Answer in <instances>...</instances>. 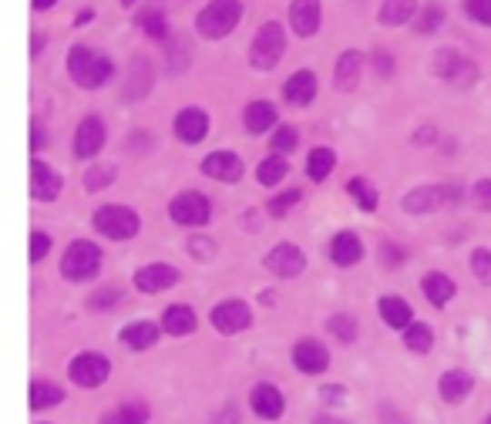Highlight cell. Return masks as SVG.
<instances>
[{
  "label": "cell",
  "mask_w": 491,
  "mask_h": 424,
  "mask_svg": "<svg viewBox=\"0 0 491 424\" xmlns=\"http://www.w3.org/2000/svg\"><path fill=\"white\" fill-rule=\"evenodd\" d=\"M290 24L300 37H313L316 27H320V0H293Z\"/></svg>",
  "instance_id": "obj_16"
},
{
  "label": "cell",
  "mask_w": 491,
  "mask_h": 424,
  "mask_svg": "<svg viewBox=\"0 0 491 424\" xmlns=\"http://www.w3.org/2000/svg\"><path fill=\"white\" fill-rule=\"evenodd\" d=\"M202 172L215 182H239L243 179V158L235 152H213L202 162Z\"/></svg>",
  "instance_id": "obj_12"
},
{
  "label": "cell",
  "mask_w": 491,
  "mask_h": 424,
  "mask_svg": "<svg viewBox=\"0 0 491 424\" xmlns=\"http://www.w3.org/2000/svg\"><path fill=\"white\" fill-rule=\"evenodd\" d=\"M330 334L336 337V340H344V344H350L354 337H357V320L354 317H346V313H336V317H330Z\"/></svg>",
  "instance_id": "obj_39"
},
{
  "label": "cell",
  "mask_w": 491,
  "mask_h": 424,
  "mask_svg": "<svg viewBox=\"0 0 491 424\" xmlns=\"http://www.w3.org/2000/svg\"><path fill=\"white\" fill-rule=\"evenodd\" d=\"M175 135H179L182 142H189V146L202 142V138L209 135V115L202 112V108H185V112H179V118H175Z\"/></svg>",
  "instance_id": "obj_17"
},
{
  "label": "cell",
  "mask_w": 491,
  "mask_h": 424,
  "mask_svg": "<svg viewBox=\"0 0 491 424\" xmlns=\"http://www.w3.org/2000/svg\"><path fill=\"white\" fill-rule=\"evenodd\" d=\"M152 85V67H148L145 57H138L132 65V75H128V88H125V98H142Z\"/></svg>",
  "instance_id": "obj_31"
},
{
  "label": "cell",
  "mask_w": 491,
  "mask_h": 424,
  "mask_svg": "<svg viewBox=\"0 0 491 424\" xmlns=\"http://www.w3.org/2000/svg\"><path fill=\"white\" fill-rule=\"evenodd\" d=\"M283 95H286L290 105H300V108L310 105V101L316 98V78H313V71H296V75H290Z\"/></svg>",
  "instance_id": "obj_21"
},
{
  "label": "cell",
  "mask_w": 491,
  "mask_h": 424,
  "mask_svg": "<svg viewBox=\"0 0 491 424\" xmlns=\"http://www.w3.org/2000/svg\"><path fill=\"white\" fill-rule=\"evenodd\" d=\"M112 179H115L112 166H91L88 172H85V189L101 192V189H108V182H112Z\"/></svg>",
  "instance_id": "obj_40"
},
{
  "label": "cell",
  "mask_w": 491,
  "mask_h": 424,
  "mask_svg": "<svg viewBox=\"0 0 491 424\" xmlns=\"http://www.w3.org/2000/svg\"><path fill=\"white\" fill-rule=\"evenodd\" d=\"M162 327H165L168 334L185 337L195 330V313H192L189 307H168L165 317H162Z\"/></svg>",
  "instance_id": "obj_28"
},
{
  "label": "cell",
  "mask_w": 491,
  "mask_h": 424,
  "mask_svg": "<svg viewBox=\"0 0 491 424\" xmlns=\"http://www.w3.org/2000/svg\"><path fill=\"white\" fill-rule=\"evenodd\" d=\"M138 216L128 206H101L95 212V229L108 239H132L138 233Z\"/></svg>",
  "instance_id": "obj_5"
},
{
  "label": "cell",
  "mask_w": 491,
  "mask_h": 424,
  "mask_svg": "<svg viewBox=\"0 0 491 424\" xmlns=\"http://www.w3.org/2000/svg\"><path fill=\"white\" fill-rule=\"evenodd\" d=\"M324 398L326 401H344V391H340V388H326Z\"/></svg>",
  "instance_id": "obj_56"
},
{
  "label": "cell",
  "mask_w": 491,
  "mask_h": 424,
  "mask_svg": "<svg viewBox=\"0 0 491 424\" xmlns=\"http://www.w3.org/2000/svg\"><path fill=\"white\" fill-rule=\"evenodd\" d=\"M158 340V327L148 324V320H138V324H128L122 330V344H128L132 350H148V347Z\"/></svg>",
  "instance_id": "obj_25"
},
{
  "label": "cell",
  "mask_w": 491,
  "mask_h": 424,
  "mask_svg": "<svg viewBox=\"0 0 491 424\" xmlns=\"http://www.w3.org/2000/svg\"><path fill=\"white\" fill-rule=\"evenodd\" d=\"M249 404H253V411L259 414V418H266V421H276L279 414H283V394H279V388H273V384H256L253 388V398H249Z\"/></svg>",
  "instance_id": "obj_18"
},
{
  "label": "cell",
  "mask_w": 491,
  "mask_h": 424,
  "mask_svg": "<svg viewBox=\"0 0 491 424\" xmlns=\"http://www.w3.org/2000/svg\"><path fill=\"white\" fill-rule=\"evenodd\" d=\"M47 249H51V239H47V233H31V259H34V263H37V259H45Z\"/></svg>",
  "instance_id": "obj_46"
},
{
  "label": "cell",
  "mask_w": 491,
  "mask_h": 424,
  "mask_svg": "<svg viewBox=\"0 0 491 424\" xmlns=\"http://www.w3.org/2000/svg\"><path fill=\"white\" fill-rule=\"evenodd\" d=\"M313 424H346V421H340V418H334V414H320Z\"/></svg>",
  "instance_id": "obj_57"
},
{
  "label": "cell",
  "mask_w": 491,
  "mask_h": 424,
  "mask_svg": "<svg viewBox=\"0 0 491 424\" xmlns=\"http://www.w3.org/2000/svg\"><path fill=\"white\" fill-rule=\"evenodd\" d=\"M488 424H491V418H488Z\"/></svg>",
  "instance_id": "obj_61"
},
{
  "label": "cell",
  "mask_w": 491,
  "mask_h": 424,
  "mask_svg": "<svg viewBox=\"0 0 491 424\" xmlns=\"http://www.w3.org/2000/svg\"><path fill=\"white\" fill-rule=\"evenodd\" d=\"M384 259H387V267H397L404 259V249H397L394 243H384Z\"/></svg>",
  "instance_id": "obj_51"
},
{
  "label": "cell",
  "mask_w": 491,
  "mask_h": 424,
  "mask_svg": "<svg viewBox=\"0 0 491 424\" xmlns=\"http://www.w3.org/2000/svg\"><path fill=\"white\" fill-rule=\"evenodd\" d=\"M471 269H475V279H478V283H491V253L488 249H475Z\"/></svg>",
  "instance_id": "obj_44"
},
{
  "label": "cell",
  "mask_w": 491,
  "mask_h": 424,
  "mask_svg": "<svg viewBox=\"0 0 491 424\" xmlns=\"http://www.w3.org/2000/svg\"><path fill=\"white\" fill-rule=\"evenodd\" d=\"M435 75H437V78L451 81V85L468 88V85H475V81H478V67L471 65L465 55H458V51H437Z\"/></svg>",
  "instance_id": "obj_6"
},
{
  "label": "cell",
  "mask_w": 491,
  "mask_h": 424,
  "mask_svg": "<svg viewBox=\"0 0 491 424\" xmlns=\"http://www.w3.org/2000/svg\"><path fill=\"white\" fill-rule=\"evenodd\" d=\"M67 71L71 78L78 81L81 88H101L105 81L112 78V57L101 55V51H91V47H71L67 55Z\"/></svg>",
  "instance_id": "obj_1"
},
{
  "label": "cell",
  "mask_w": 491,
  "mask_h": 424,
  "mask_svg": "<svg viewBox=\"0 0 491 424\" xmlns=\"http://www.w3.org/2000/svg\"><path fill=\"white\" fill-rule=\"evenodd\" d=\"M57 192H61V176H57L55 168H47L41 158H34L31 162V196L37 202H47V199H57Z\"/></svg>",
  "instance_id": "obj_15"
},
{
  "label": "cell",
  "mask_w": 491,
  "mask_h": 424,
  "mask_svg": "<svg viewBox=\"0 0 491 424\" xmlns=\"http://www.w3.org/2000/svg\"><path fill=\"white\" fill-rule=\"evenodd\" d=\"M360 55L357 51H346L340 61H336V91H350L360 81Z\"/></svg>",
  "instance_id": "obj_27"
},
{
  "label": "cell",
  "mask_w": 491,
  "mask_h": 424,
  "mask_svg": "<svg viewBox=\"0 0 491 424\" xmlns=\"http://www.w3.org/2000/svg\"><path fill=\"white\" fill-rule=\"evenodd\" d=\"M380 317H384V324L394 327V330H407V327H411V307H407L401 297H384V300H380Z\"/></svg>",
  "instance_id": "obj_23"
},
{
  "label": "cell",
  "mask_w": 491,
  "mask_h": 424,
  "mask_svg": "<svg viewBox=\"0 0 491 424\" xmlns=\"http://www.w3.org/2000/svg\"><path fill=\"white\" fill-rule=\"evenodd\" d=\"M414 11H417V0H384V7H380V24L397 27V24L411 21Z\"/></svg>",
  "instance_id": "obj_29"
},
{
  "label": "cell",
  "mask_w": 491,
  "mask_h": 424,
  "mask_svg": "<svg viewBox=\"0 0 491 424\" xmlns=\"http://www.w3.org/2000/svg\"><path fill=\"white\" fill-rule=\"evenodd\" d=\"M465 11L471 14V21L491 27V0H465Z\"/></svg>",
  "instance_id": "obj_45"
},
{
  "label": "cell",
  "mask_w": 491,
  "mask_h": 424,
  "mask_svg": "<svg viewBox=\"0 0 491 424\" xmlns=\"http://www.w3.org/2000/svg\"><path fill=\"white\" fill-rule=\"evenodd\" d=\"M65 401V391L57 384H47V380H34L31 384V408L34 411H45V408H55V404Z\"/></svg>",
  "instance_id": "obj_30"
},
{
  "label": "cell",
  "mask_w": 491,
  "mask_h": 424,
  "mask_svg": "<svg viewBox=\"0 0 491 424\" xmlns=\"http://www.w3.org/2000/svg\"><path fill=\"white\" fill-rule=\"evenodd\" d=\"M374 71H380V78H391V71H394V61L387 51H377L374 55Z\"/></svg>",
  "instance_id": "obj_50"
},
{
  "label": "cell",
  "mask_w": 491,
  "mask_h": 424,
  "mask_svg": "<svg viewBox=\"0 0 491 424\" xmlns=\"http://www.w3.org/2000/svg\"><path fill=\"white\" fill-rule=\"evenodd\" d=\"M445 189H437V186H421V189H414L411 196H404V212H411V216H425V212L437 209V206H445Z\"/></svg>",
  "instance_id": "obj_19"
},
{
  "label": "cell",
  "mask_w": 491,
  "mask_h": 424,
  "mask_svg": "<svg viewBox=\"0 0 491 424\" xmlns=\"http://www.w3.org/2000/svg\"><path fill=\"white\" fill-rule=\"evenodd\" d=\"M286 51V37H283V27L279 24H263L256 34V41L249 47V61L256 71H273L279 65V57Z\"/></svg>",
  "instance_id": "obj_3"
},
{
  "label": "cell",
  "mask_w": 491,
  "mask_h": 424,
  "mask_svg": "<svg viewBox=\"0 0 491 424\" xmlns=\"http://www.w3.org/2000/svg\"><path fill=\"white\" fill-rule=\"evenodd\" d=\"M360 257H364V246H360V239L354 233H336L334 243H330V259H334L336 267H354V263H360Z\"/></svg>",
  "instance_id": "obj_20"
},
{
  "label": "cell",
  "mask_w": 491,
  "mask_h": 424,
  "mask_svg": "<svg viewBox=\"0 0 491 424\" xmlns=\"http://www.w3.org/2000/svg\"><path fill=\"white\" fill-rule=\"evenodd\" d=\"M286 172H290V166L283 162V156H269L266 162L259 166V182H263V186H276Z\"/></svg>",
  "instance_id": "obj_37"
},
{
  "label": "cell",
  "mask_w": 491,
  "mask_h": 424,
  "mask_svg": "<svg viewBox=\"0 0 491 424\" xmlns=\"http://www.w3.org/2000/svg\"><path fill=\"white\" fill-rule=\"evenodd\" d=\"M243 17V0H213L209 7H202L199 17H195V27H199L202 37H225L233 34V27Z\"/></svg>",
  "instance_id": "obj_2"
},
{
  "label": "cell",
  "mask_w": 491,
  "mask_h": 424,
  "mask_svg": "<svg viewBox=\"0 0 491 424\" xmlns=\"http://www.w3.org/2000/svg\"><path fill=\"white\" fill-rule=\"evenodd\" d=\"M215 424H235V408H233V404H225V411L215 418Z\"/></svg>",
  "instance_id": "obj_55"
},
{
  "label": "cell",
  "mask_w": 491,
  "mask_h": 424,
  "mask_svg": "<svg viewBox=\"0 0 491 424\" xmlns=\"http://www.w3.org/2000/svg\"><path fill=\"white\" fill-rule=\"evenodd\" d=\"M41 47H45V37H41V34H34V57L41 55Z\"/></svg>",
  "instance_id": "obj_59"
},
{
  "label": "cell",
  "mask_w": 491,
  "mask_h": 424,
  "mask_svg": "<svg viewBox=\"0 0 491 424\" xmlns=\"http://www.w3.org/2000/svg\"><path fill=\"white\" fill-rule=\"evenodd\" d=\"M303 199V192L300 189H286V192H279L276 199L269 202V216H273V219H283V216H286V209H293V206H296V202Z\"/></svg>",
  "instance_id": "obj_41"
},
{
  "label": "cell",
  "mask_w": 491,
  "mask_h": 424,
  "mask_svg": "<svg viewBox=\"0 0 491 424\" xmlns=\"http://www.w3.org/2000/svg\"><path fill=\"white\" fill-rule=\"evenodd\" d=\"M404 344L411 347L414 354H427L431 344H435V334H431V327L427 324H411L404 330Z\"/></svg>",
  "instance_id": "obj_35"
},
{
  "label": "cell",
  "mask_w": 491,
  "mask_h": 424,
  "mask_svg": "<svg viewBox=\"0 0 491 424\" xmlns=\"http://www.w3.org/2000/svg\"><path fill=\"white\" fill-rule=\"evenodd\" d=\"M45 142H47V138H45V128H41V122L34 118V122H31V146H34V148H41V146H45Z\"/></svg>",
  "instance_id": "obj_53"
},
{
  "label": "cell",
  "mask_w": 491,
  "mask_h": 424,
  "mask_svg": "<svg viewBox=\"0 0 491 424\" xmlns=\"http://www.w3.org/2000/svg\"><path fill=\"white\" fill-rule=\"evenodd\" d=\"M98 269H101V249L98 246L88 243V239H78V243L67 246L65 259H61V273H65L67 279L81 283V279L98 277Z\"/></svg>",
  "instance_id": "obj_4"
},
{
  "label": "cell",
  "mask_w": 491,
  "mask_h": 424,
  "mask_svg": "<svg viewBox=\"0 0 491 424\" xmlns=\"http://www.w3.org/2000/svg\"><path fill=\"white\" fill-rule=\"evenodd\" d=\"M67 374H71V380L81 384V388H98V384L108 380L112 364H108V358H101V354H81V358L71 360Z\"/></svg>",
  "instance_id": "obj_8"
},
{
  "label": "cell",
  "mask_w": 491,
  "mask_h": 424,
  "mask_svg": "<svg viewBox=\"0 0 491 424\" xmlns=\"http://www.w3.org/2000/svg\"><path fill=\"white\" fill-rule=\"evenodd\" d=\"M435 128H427V125H425V128H421V132H417V138H414V142H417V146H427V142H435Z\"/></svg>",
  "instance_id": "obj_54"
},
{
  "label": "cell",
  "mask_w": 491,
  "mask_h": 424,
  "mask_svg": "<svg viewBox=\"0 0 491 424\" xmlns=\"http://www.w3.org/2000/svg\"><path fill=\"white\" fill-rule=\"evenodd\" d=\"M138 27H142L148 37H165V34H168L165 14L158 11V7H148V11L138 14Z\"/></svg>",
  "instance_id": "obj_36"
},
{
  "label": "cell",
  "mask_w": 491,
  "mask_h": 424,
  "mask_svg": "<svg viewBox=\"0 0 491 424\" xmlns=\"http://www.w3.org/2000/svg\"><path fill=\"white\" fill-rule=\"evenodd\" d=\"M185 65H189V47H185V41H179V37L168 41V71L179 75Z\"/></svg>",
  "instance_id": "obj_42"
},
{
  "label": "cell",
  "mask_w": 491,
  "mask_h": 424,
  "mask_svg": "<svg viewBox=\"0 0 491 424\" xmlns=\"http://www.w3.org/2000/svg\"><path fill=\"white\" fill-rule=\"evenodd\" d=\"M57 0H34V11H47V7H55Z\"/></svg>",
  "instance_id": "obj_58"
},
{
  "label": "cell",
  "mask_w": 491,
  "mask_h": 424,
  "mask_svg": "<svg viewBox=\"0 0 491 424\" xmlns=\"http://www.w3.org/2000/svg\"><path fill=\"white\" fill-rule=\"evenodd\" d=\"M421 290H425V297L435 307H447V300L455 297V283L445 277V273H427L425 279H421Z\"/></svg>",
  "instance_id": "obj_24"
},
{
  "label": "cell",
  "mask_w": 491,
  "mask_h": 424,
  "mask_svg": "<svg viewBox=\"0 0 491 424\" xmlns=\"http://www.w3.org/2000/svg\"><path fill=\"white\" fill-rule=\"evenodd\" d=\"M175 283H179V269L168 267V263H152V267H142L135 273V287L142 293H162Z\"/></svg>",
  "instance_id": "obj_11"
},
{
  "label": "cell",
  "mask_w": 491,
  "mask_h": 424,
  "mask_svg": "<svg viewBox=\"0 0 491 424\" xmlns=\"http://www.w3.org/2000/svg\"><path fill=\"white\" fill-rule=\"evenodd\" d=\"M249 324H253V313L239 300H225L213 310V327L219 334H239V330H246Z\"/></svg>",
  "instance_id": "obj_10"
},
{
  "label": "cell",
  "mask_w": 491,
  "mask_h": 424,
  "mask_svg": "<svg viewBox=\"0 0 491 424\" xmlns=\"http://www.w3.org/2000/svg\"><path fill=\"white\" fill-rule=\"evenodd\" d=\"M122 4H125V7H132V4H135V0H122Z\"/></svg>",
  "instance_id": "obj_60"
},
{
  "label": "cell",
  "mask_w": 491,
  "mask_h": 424,
  "mask_svg": "<svg viewBox=\"0 0 491 424\" xmlns=\"http://www.w3.org/2000/svg\"><path fill=\"white\" fill-rule=\"evenodd\" d=\"M293 364L303 370V374H324L330 368V354H326L324 344L316 340H300L293 347Z\"/></svg>",
  "instance_id": "obj_13"
},
{
  "label": "cell",
  "mask_w": 491,
  "mask_h": 424,
  "mask_svg": "<svg viewBox=\"0 0 491 424\" xmlns=\"http://www.w3.org/2000/svg\"><path fill=\"white\" fill-rule=\"evenodd\" d=\"M266 269H273V273L283 279L300 277L303 269H306V257H303L293 243H279L276 249H269L266 253Z\"/></svg>",
  "instance_id": "obj_9"
},
{
  "label": "cell",
  "mask_w": 491,
  "mask_h": 424,
  "mask_svg": "<svg viewBox=\"0 0 491 424\" xmlns=\"http://www.w3.org/2000/svg\"><path fill=\"white\" fill-rule=\"evenodd\" d=\"M475 202H478V209H491V182L481 179L475 186Z\"/></svg>",
  "instance_id": "obj_49"
},
{
  "label": "cell",
  "mask_w": 491,
  "mask_h": 424,
  "mask_svg": "<svg viewBox=\"0 0 491 424\" xmlns=\"http://www.w3.org/2000/svg\"><path fill=\"white\" fill-rule=\"evenodd\" d=\"M441 24H445V11H441V4H427L425 11H421V17H417V24H414V31H417V34H435Z\"/></svg>",
  "instance_id": "obj_38"
},
{
  "label": "cell",
  "mask_w": 491,
  "mask_h": 424,
  "mask_svg": "<svg viewBox=\"0 0 491 424\" xmlns=\"http://www.w3.org/2000/svg\"><path fill=\"white\" fill-rule=\"evenodd\" d=\"M118 303V290H101L91 297V310H105V307H115Z\"/></svg>",
  "instance_id": "obj_48"
},
{
  "label": "cell",
  "mask_w": 491,
  "mask_h": 424,
  "mask_svg": "<svg viewBox=\"0 0 491 424\" xmlns=\"http://www.w3.org/2000/svg\"><path fill=\"white\" fill-rule=\"evenodd\" d=\"M380 418H384V424H407V418L394 411L391 404H384V408H380Z\"/></svg>",
  "instance_id": "obj_52"
},
{
  "label": "cell",
  "mask_w": 491,
  "mask_h": 424,
  "mask_svg": "<svg viewBox=\"0 0 491 424\" xmlns=\"http://www.w3.org/2000/svg\"><path fill=\"white\" fill-rule=\"evenodd\" d=\"M471 384L475 380H471L468 370H447L445 378H441V384H437V391H441V398L447 404H458L471 394Z\"/></svg>",
  "instance_id": "obj_22"
},
{
  "label": "cell",
  "mask_w": 491,
  "mask_h": 424,
  "mask_svg": "<svg viewBox=\"0 0 491 424\" xmlns=\"http://www.w3.org/2000/svg\"><path fill=\"white\" fill-rule=\"evenodd\" d=\"M189 253H195L199 259H209V257H215V243L213 239H189Z\"/></svg>",
  "instance_id": "obj_47"
},
{
  "label": "cell",
  "mask_w": 491,
  "mask_h": 424,
  "mask_svg": "<svg viewBox=\"0 0 491 424\" xmlns=\"http://www.w3.org/2000/svg\"><path fill=\"white\" fill-rule=\"evenodd\" d=\"M273 125H276V108H273L269 101H253V105L246 108V128L253 135L269 132Z\"/></svg>",
  "instance_id": "obj_26"
},
{
  "label": "cell",
  "mask_w": 491,
  "mask_h": 424,
  "mask_svg": "<svg viewBox=\"0 0 491 424\" xmlns=\"http://www.w3.org/2000/svg\"><path fill=\"white\" fill-rule=\"evenodd\" d=\"M168 212H172V219L179 226H205L209 216H213V206H209V199L199 196V192H182V196L172 199Z\"/></svg>",
  "instance_id": "obj_7"
},
{
  "label": "cell",
  "mask_w": 491,
  "mask_h": 424,
  "mask_svg": "<svg viewBox=\"0 0 491 424\" xmlns=\"http://www.w3.org/2000/svg\"><path fill=\"white\" fill-rule=\"evenodd\" d=\"M296 146H300V132H296V128H290V125H283V128L273 135V148H276V156H283V152H293Z\"/></svg>",
  "instance_id": "obj_43"
},
{
  "label": "cell",
  "mask_w": 491,
  "mask_h": 424,
  "mask_svg": "<svg viewBox=\"0 0 491 424\" xmlns=\"http://www.w3.org/2000/svg\"><path fill=\"white\" fill-rule=\"evenodd\" d=\"M148 421V408L145 404H122L101 418L98 424H145Z\"/></svg>",
  "instance_id": "obj_32"
},
{
  "label": "cell",
  "mask_w": 491,
  "mask_h": 424,
  "mask_svg": "<svg viewBox=\"0 0 491 424\" xmlns=\"http://www.w3.org/2000/svg\"><path fill=\"white\" fill-rule=\"evenodd\" d=\"M105 146V125L101 118H85L75 132V156L78 158H95Z\"/></svg>",
  "instance_id": "obj_14"
},
{
  "label": "cell",
  "mask_w": 491,
  "mask_h": 424,
  "mask_svg": "<svg viewBox=\"0 0 491 424\" xmlns=\"http://www.w3.org/2000/svg\"><path fill=\"white\" fill-rule=\"evenodd\" d=\"M336 166V156L330 148H313L310 152V162H306V172H310L313 182H324Z\"/></svg>",
  "instance_id": "obj_33"
},
{
  "label": "cell",
  "mask_w": 491,
  "mask_h": 424,
  "mask_svg": "<svg viewBox=\"0 0 491 424\" xmlns=\"http://www.w3.org/2000/svg\"><path fill=\"white\" fill-rule=\"evenodd\" d=\"M346 192H350V196L357 199V206H360L364 212H374V209H377L380 196H377V189H374V186H370L367 179H350V182H346Z\"/></svg>",
  "instance_id": "obj_34"
}]
</instances>
